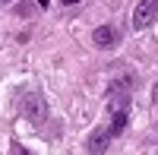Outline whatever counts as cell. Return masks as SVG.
Returning a JSON list of instances; mask_svg holds the SVG:
<instances>
[{"label": "cell", "mask_w": 158, "mask_h": 155, "mask_svg": "<svg viewBox=\"0 0 158 155\" xmlns=\"http://www.w3.org/2000/svg\"><path fill=\"white\" fill-rule=\"evenodd\" d=\"M158 19V0H139L133 10V29H149Z\"/></svg>", "instance_id": "2"}, {"label": "cell", "mask_w": 158, "mask_h": 155, "mask_svg": "<svg viewBox=\"0 0 158 155\" xmlns=\"http://www.w3.org/2000/svg\"><path fill=\"white\" fill-rule=\"evenodd\" d=\"M127 117H130L127 108H117V111H114V120H111V127H108L111 136H117V133H123V130H127Z\"/></svg>", "instance_id": "4"}, {"label": "cell", "mask_w": 158, "mask_h": 155, "mask_svg": "<svg viewBox=\"0 0 158 155\" xmlns=\"http://www.w3.org/2000/svg\"><path fill=\"white\" fill-rule=\"evenodd\" d=\"M3 3H10V0H3Z\"/></svg>", "instance_id": "7"}, {"label": "cell", "mask_w": 158, "mask_h": 155, "mask_svg": "<svg viewBox=\"0 0 158 155\" xmlns=\"http://www.w3.org/2000/svg\"><path fill=\"white\" fill-rule=\"evenodd\" d=\"M92 41H95V48L108 51V48H114L117 41H120V35H117V29H114V25H98V29L92 32Z\"/></svg>", "instance_id": "3"}, {"label": "cell", "mask_w": 158, "mask_h": 155, "mask_svg": "<svg viewBox=\"0 0 158 155\" xmlns=\"http://www.w3.org/2000/svg\"><path fill=\"white\" fill-rule=\"evenodd\" d=\"M108 139H111V130H98L92 136V143H89V152H104L108 149Z\"/></svg>", "instance_id": "5"}, {"label": "cell", "mask_w": 158, "mask_h": 155, "mask_svg": "<svg viewBox=\"0 0 158 155\" xmlns=\"http://www.w3.org/2000/svg\"><path fill=\"white\" fill-rule=\"evenodd\" d=\"M22 114H25L32 124H41V120L48 117V101H44V95H41V92H25V98H22Z\"/></svg>", "instance_id": "1"}, {"label": "cell", "mask_w": 158, "mask_h": 155, "mask_svg": "<svg viewBox=\"0 0 158 155\" xmlns=\"http://www.w3.org/2000/svg\"><path fill=\"white\" fill-rule=\"evenodd\" d=\"M63 3H67V6H76V3H79V0H63Z\"/></svg>", "instance_id": "6"}]
</instances>
